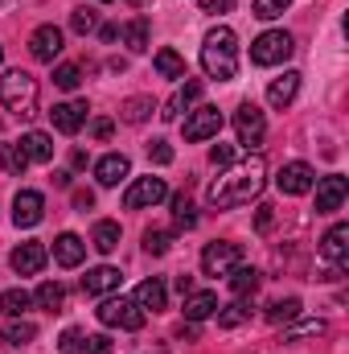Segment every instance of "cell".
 Here are the masks:
<instances>
[{
  "label": "cell",
  "instance_id": "35",
  "mask_svg": "<svg viewBox=\"0 0 349 354\" xmlns=\"http://www.w3.org/2000/svg\"><path fill=\"white\" fill-rule=\"evenodd\" d=\"M329 326L317 317V322H300V326H292V330H283V342H300V338H321Z\"/></svg>",
  "mask_w": 349,
  "mask_h": 354
},
{
  "label": "cell",
  "instance_id": "32",
  "mask_svg": "<svg viewBox=\"0 0 349 354\" xmlns=\"http://www.w3.org/2000/svg\"><path fill=\"white\" fill-rule=\"evenodd\" d=\"M29 292L25 288H8V292H0V313H8V317H21L25 309H29Z\"/></svg>",
  "mask_w": 349,
  "mask_h": 354
},
{
  "label": "cell",
  "instance_id": "54",
  "mask_svg": "<svg viewBox=\"0 0 349 354\" xmlns=\"http://www.w3.org/2000/svg\"><path fill=\"white\" fill-rule=\"evenodd\" d=\"M157 354H169V351H157Z\"/></svg>",
  "mask_w": 349,
  "mask_h": 354
},
{
  "label": "cell",
  "instance_id": "15",
  "mask_svg": "<svg viewBox=\"0 0 349 354\" xmlns=\"http://www.w3.org/2000/svg\"><path fill=\"white\" fill-rule=\"evenodd\" d=\"M321 256H325L329 264L346 268V260H349V223H337V227H329V235L321 239Z\"/></svg>",
  "mask_w": 349,
  "mask_h": 354
},
{
  "label": "cell",
  "instance_id": "34",
  "mask_svg": "<svg viewBox=\"0 0 349 354\" xmlns=\"http://www.w3.org/2000/svg\"><path fill=\"white\" fill-rule=\"evenodd\" d=\"M247 317H251V305H243V301H235V305H218V326H226V330L243 326Z\"/></svg>",
  "mask_w": 349,
  "mask_h": 354
},
{
  "label": "cell",
  "instance_id": "50",
  "mask_svg": "<svg viewBox=\"0 0 349 354\" xmlns=\"http://www.w3.org/2000/svg\"><path fill=\"white\" fill-rule=\"evenodd\" d=\"M177 292L189 297V292H193V276H177Z\"/></svg>",
  "mask_w": 349,
  "mask_h": 354
},
{
  "label": "cell",
  "instance_id": "51",
  "mask_svg": "<svg viewBox=\"0 0 349 354\" xmlns=\"http://www.w3.org/2000/svg\"><path fill=\"white\" fill-rule=\"evenodd\" d=\"M99 37H103V41H115V37H119V25H103Z\"/></svg>",
  "mask_w": 349,
  "mask_h": 354
},
{
  "label": "cell",
  "instance_id": "24",
  "mask_svg": "<svg viewBox=\"0 0 349 354\" xmlns=\"http://www.w3.org/2000/svg\"><path fill=\"white\" fill-rule=\"evenodd\" d=\"M90 248H94V252H103V256H111V252L119 248V223H111V218H103V223H94V235H90Z\"/></svg>",
  "mask_w": 349,
  "mask_h": 354
},
{
  "label": "cell",
  "instance_id": "4",
  "mask_svg": "<svg viewBox=\"0 0 349 354\" xmlns=\"http://www.w3.org/2000/svg\"><path fill=\"white\" fill-rule=\"evenodd\" d=\"M292 50H296V41L288 29H267L251 41V62L255 66H279L283 58H292Z\"/></svg>",
  "mask_w": 349,
  "mask_h": 354
},
{
  "label": "cell",
  "instance_id": "27",
  "mask_svg": "<svg viewBox=\"0 0 349 354\" xmlns=\"http://www.w3.org/2000/svg\"><path fill=\"white\" fill-rule=\"evenodd\" d=\"M33 338H37V326L25 322V317H12V322L4 326V342H8V346H29Z\"/></svg>",
  "mask_w": 349,
  "mask_h": 354
},
{
  "label": "cell",
  "instance_id": "22",
  "mask_svg": "<svg viewBox=\"0 0 349 354\" xmlns=\"http://www.w3.org/2000/svg\"><path fill=\"white\" fill-rule=\"evenodd\" d=\"M17 145H21V153H25L29 161H54V140H50L46 132H25Z\"/></svg>",
  "mask_w": 349,
  "mask_h": 354
},
{
  "label": "cell",
  "instance_id": "11",
  "mask_svg": "<svg viewBox=\"0 0 349 354\" xmlns=\"http://www.w3.org/2000/svg\"><path fill=\"white\" fill-rule=\"evenodd\" d=\"M41 218H46V198L37 189H21L12 198V223L17 227H37Z\"/></svg>",
  "mask_w": 349,
  "mask_h": 354
},
{
  "label": "cell",
  "instance_id": "14",
  "mask_svg": "<svg viewBox=\"0 0 349 354\" xmlns=\"http://www.w3.org/2000/svg\"><path fill=\"white\" fill-rule=\"evenodd\" d=\"M275 185H279L283 194H308V189L317 185V174H312V165H304V161H292V165H283V169H279Z\"/></svg>",
  "mask_w": 349,
  "mask_h": 354
},
{
  "label": "cell",
  "instance_id": "36",
  "mask_svg": "<svg viewBox=\"0 0 349 354\" xmlns=\"http://www.w3.org/2000/svg\"><path fill=\"white\" fill-rule=\"evenodd\" d=\"M29 165V157L21 153V145H0V169H8V174H21Z\"/></svg>",
  "mask_w": 349,
  "mask_h": 354
},
{
  "label": "cell",
  "instance_id": "43",
  "mask_svg": "<svg viewBox=\"0 0 349 354\" xmlns=\"http://www.w3.org/2000/svg\"><path fill=\"white\" fill-rule=\"evenodd\" d=\"M148 161H157V165H169V161H173V149H169L165 140H152V145H148Z\"/></svg>",
  "mask_w": 349,
  "mask_h": 354
},
{
  "label": "cell",
  "instance_id": "49",
  "mask_svg": "<svg viewBox=\"0 0 349 354\" xmlns=\"http://www.w3.org/2000/svg\"><path fill=\"white\" fill-rule=\"evenodd\" d=\"M206 12H230V0H197Z\"/></svg>",
  "mask_w": 349,
  "mask_h": 354
},
{
  "label": "cell",
  "instance_id": "48",
  "mask_svg": "<svg viewBox=\"0 0 349 354\" xmlns=\"http://www.w3.org/2000/svg\"><path fill=\"white\" fill-rule=\"evenodd\" d=\"M90 206H94V194H90V189H74V210H83V214H87Z\"/></svg>",
  "mask_w": 349,
  "mask_h": 354
},
{
  "label": "cell",
  "instance_id": "9",
  "mask_svg": "<svg viewBox=\"0 0 349 354\" xmlns=\"http://www.w3.org/2000/svg\"><path fill=\"white\" fill-rule=\"evenodd\" d=\"M235 132H239V145H259L263 132H267V120H263V111L255 103H239V111H235Z\"/></svg>",
  "mask_w": 349,
  "mask_h": 354
},
{
  "label": "cell",
  "instance_id": "23",
  "mask_svg": "<svg viewBox=\"0 0 349 354\" xmlns=\"http://www.w3.org/2000/svg\"><path fill=\"white\" fill-rule=\"evenodd\" d=\"M218 313V297L214 292H189L185 297V322H206Z\"/></svg>",
  "mask_w": 349,
  "mask_h": 354
},
{
  "label": "cell",
  "instance_id": "8",
  "mask_svg": "<svg viewBox=\"0 0 349 354\" xmlns=\"http://www.w3.org/2000/svg\"><path fill=\"white\" fill-rule=\"evenodd\" d=\"M222 132V111L218 107H210V103H201V107H193L189 111V120H185V140H210V136H218Z\"/></svg>",
  "mask_w": 349,
  "mask_h": 354
},
{
  "label": "cell",
  "instance_id": "53",
  "mask_svg": "<svg viewBox=\"0 0 349 354\" xmlns=\"http://www.w3.org/2000/svg\"><path fill=\"white\" fill-rule=\"evenodd\" d=\"M0 62H4V50H0Z\"/></svg>",
  "mask_w": 349,
  "mask_h": 354
},
{
  "label": "cell",
  "instance_id": "7",
  "mask_svg": "<svg viewBox=\"0 0 349 354\" xmlns=\"http://www.w3.org/2000/svg\"><path fill=\"white\" fill-rule=\"evenodd\" d=\"M165 198H169L165 177H136V181L128 185V194H123V206H128V210H144V206H157V202H165Z\"/></svg>",
  "mask_w": 349,
  "mask_h": 354
},
{
  "label": "cell",
  "instance_id": "17",
  "mask_svg": "<svg viewBox=\"0 0 349 354\" xmlns=\"http://www.w3.org/2000/svg\"><path fill=\"white\" fill-rule=\"evenodd\" d=\"M50 120H54V128H58V132L74 136V132L87 124V103H54Z\"/></svg>",
  "mask_w": 349,
  "mask_h": 354
},
{
  "label": "cell",
  "instance_id": "16",
  "mask_svg": "<svg viewBox=\"0 0 349 354\" xmlns=\"http://www.w3.org/2000/svg\"><path fill=\"white\" fill-rule=\"evenodd\" d=\"M119 268H111V264H99V268H90L87 276H83V292L87 297H103V292H115L119 288Z\"/></svg>",
  "mask_w": 349,
  "mask_h": 354
},
{
  "label": "cell",
  "instance_id": "25",
  "mask_svg": "<svg viewBox=\"0 0 349 354\" xmlns=\"http://www.w3.org/2000/svg\"><path fill=\"white\" fill-rule=\"evenodd\" d=\"M123 41H128L132 54H144L148 50V17H132L123 25Z\"/></svg>",
  "mask_w": 349,
  "mask_h": 354
},
{
  "label": "cell",
  "instance_id": "31",
  "mask_svg": "<svg viewBox=\"0 0 349 354\" xmlns=\"http://www.w3.org/2000/svg\"><path fill=\"white\" fill-rule=\"evenodd\" d=\"M37 305H41V309H50V313H58V309L66 305V288H62L58 280H46V284L37 288Z\"/></svg>",
  "mask_w": 349,
  "mask_h": 354
},
{
  "label": "cell",
  "instance_id": "26",
  "mask_svg": "<svg viewBox=\"0 0 349 354\" xmlns=\"http://www.w3.org/2000/svg\"><path fill=\"white\" fill-rule=\"evenodd\" d=\"M296 317H300V297H283V301L267 305V322L271 326H283V322H296Z\"/></svg>",
  "mask_w": 349,
  "mask_h": 354
},
{
  "label": "cell",
  "instance_id": "45",
  "mask_svg": "<svg viewBox=\"0 0 349 354\" xmlns=\"http://www.w3.org/2000/svg\"><path fill=\"white\" fill-rule=\"evenodd\" d=\"M271 223H275V206H267V202H263L259 214H255V231H259V235H267V231H271Z\"/></svg>",
  "mask_w": 349,
  "mask_h": 354
},
{
  "label": "cell",
  "instance_id": "38",
  "mask_svg": "<svg viewBox=\"0 0 349 354\" xmlns=\"http://www.w3.org/2000/svg\"><path fill=\"white\" fill-rule=\"evenodd\" d=\"M54 83L62 91H79V83H83V71L74 66V62H62L58 71H54Z\"/></svg>",
  "mask_w": 349,
  "mask_h": 354
},
{
  "label": "cell",
  "instance_id": "19",
  "mask_svg": "<svg viewBox=\"0 0 349 354\" xmlns=\"http://www.w3.org/2000/svg\"><path fill=\"white\" fill-rule=\"evenodd\" d=\"M296 91H300V71H283L279 79H271V87H267V103L283 111V107L296 99Z\"/></svg>",
  "mask_w": 349,
  "mask_h": 354
},
{
  "label": "cell",
  "instance_id": "30",
  "mask_svg": "<svg viewBox=\"0 0 349 354\" xmlns=\"http://www.w3.org/2000/svg\"><path fill=\"white\" fill-rule=\"evenodd\" d=\"M259 272H255V268H235V272H230V292H235V297H247V292H255V288H259Z\"/></svg>",
  "mask_w": 349,
  "mask_h": 354
},
{
  "label": "cell",
  "instance_id": "21",
  "mask_svg": "<svg viewBox=\"0 0 349 354\" xmlns=\"http://www.w3.org/2000/svg\"><path fill=\"white\" fill-rule=\"evenodd\" d=\"M136 305H140L144 313H148V309H152V313H161V309L169 305V288L152 276V280H144V284L136 288Z\"/></svg>",
  "mask_w": 349,
  "mask_h": 354
},
{
  "label": "cell",
  "instance_id": "44",
  "mask_svg": "<svg viewBox=\"0 0 349 354\" xmlns=\"http://www.w3.org/2000/svg\"><path fill=\"white\" fill-rule=\"evenodd\" d=\"M83 351L87 354H111V338H107V334H90L87 342H83Z\"/></svg>",
  "mask_w": 349,
  "mask_h": 354
},
{
  "label": "cell",
  "instance_id": "42",
  "mask_svg": "<svg viewBox=\"0 0 349 354\" xmlns=\"http://www.w3.org/2000/svg\"><path fill=\"white\" fill-rule=\"evenodd\" d=\"M58 354H83V334L79 330H66L58 338Z\"/></svg>",
  "mask_w": 349,
  "mask_h": 354
},
{
  "label": "cell",
  "instance_id": "18",
  "mask_svg": "<svg viewBox=\"0 0 349 354\" xmlns=\"http://www.w3.org/2000/svg\"><path fill=\"white\" fill-rule=\"evenodd\" d=\"M128 174H132V161H128L123 153H107V157L94 161V177H99V185H119Z\"/></svg>",
  "mask_w": 349,
  "mask_h": 354
},
{
  "label": "cell",
  "instance_id": "37",
  "mask_svg": "<svg viewBox=\"0 0 349 354\" xmlns=\"http://www.w3.org/2000/svg\"><path fill=\"white\" fill-rule=\"evenodd\" d=\"M169 243H173V235H169V231H157V227H148V231H144V252H148V256H165V252H169Z\"/></svg>",
  "mask_w": 349,
  "mask_h": 354
},
{
  "label": "cell",
  "instance_id": "5",
  "mask_svg": "<svg viewBox=\"0 0 349 354\" xmlns=\"http://www.w3.org/2000/svg\"><path fill=\"white\" fill-rule=\"evenodd\" d=\"M239 264H243V243L214 239V243H206V252H201V272H206V276H230Z\"/></svg>",
  "mask_w": 349,
  "mask_h": 354
},
{
  "label": "cell",
  "instance_id": "40",
  "mask_svg": "<svg viewBox=\"0 0 349 354\" xmlns=\"http://www.w3.org/2000/svg\"><path fill=\"white\" fill-rule=\"evenodd\" d=\"M288 4H292V0H255V17H259V21H275V17L288 12Z\"/></svg>",
  "mask_w": 349,
  "mask_h": 354
},
{
  "label": "cell",
  "instance_id": "33",
  "mask_svg": "<svg viewBox=\"0 0 349 354\" xmlns=\"http://www.w3.org/2000/svg\"><path fill=\"white\" fill-rule=\"evenodd\" d=\"M148 111H152V99H148V95H136V99H128V103L119 107V115H123L128 124H144Z\"/></svg>",
  "mask_w": 349,
  "mask_h": 354
},
{
  "label": "cell",
  "instance_id": "39",
  "mask_svg": "<svg viewBox=\"0 0 349 354\" xmlns=\"http://www.w3.org/2000/svg\"><path fill=\"white\" fill-rule=\"evenodd\" d=\"M70 29H74V33H94V29H99V12H94V8H74V12H70Z\"/></svg>",
  "mask_w": 349,
  "mask_h": 354
},
{
  "label": "cell",
  "instance_id": "6",
  "mask_svg": "<svg viewBox=\"0 0 349 354\" xmlns=\"http://www.w3.org/2000/svg\"><path fill=\"white\" fill-rule=\"evenodd\" d=\"M94 313H99L103 326H119V330H140L144 326V309L136 301H128V297H107Z\"/></svg>",
  "mask_w": 349,
  "mask_h": 354
},
{
  "label": "cell",
  "instance_id": "47",
  "mask_svg": "<svg viewBox=\"0 0 349 354\" xmlns=\"http://www.w3.org/2000/svg\"><path fill=\"white\" fill-rule=\"evenodd\" d=\"M111 132H115V124H111V120H107V115H99V120H94V124H90V136H94V140H107V136H111Z\"/></svg>",
  "mask_w": 349,
  "mask_h": 354
},
{
  "label": "cell",
  "instance_id": "29",
  "mask_svg": "<svg viewBox=\"0 0 349 354\" xmlns=\"http://www.w3.org/2000/svg\"><path fill=\"white\" fill-rule=\"evenodd\" d=\"M173 227L177 231H193V227H197V206H193L185 194L173 198Z\"/></svg>",
  "mask_w": 349,
  "mask_h": 354
},
{
  "label": "cell",
  "instance_id": "3",
  "mask_svg": "<svg viewBox=\"0 0 349 354\" xmlns=\"http://www.w3.org/2000/svg\"><path fill=\"white\" fill-rule=\"evenodd\" d=\"M0 103L12 115H21V120L37 115V79L29 71H4V79H0Z\"/></svg>",
  "mask_w": 349,
  "mask_h": 354
},
{
  "label": "cell",
  "instance_id": "13",
  "mask_svg": "<svg viewBox=\"0 0 349 354\" xmlns=\"http://www.w3.org/2000/svg\"><path fill=\"white\" fill-rule=\"evenodd\" d=\"M346 194H349L346 177H337V174L321 177V181H317V214H333V210H341Z\"/></svg>",
  "mask_w": 349,
  "mask_h": 354
},
{
  "label": "cell",
  "instance_id": "41",
  "mask_svg": "<svg viewBox=\"0 0 349 354\" xmlns=\"http://www.w3.org/2000/svg\"><path fill=\"white\" fill-rule=\"evenodd\" d=\"M197 99H201V83H197V79H189V83L181 87V95H177L173 103H177V111H181V107H193Z\"/></svg>",
  "mask_w": 349,
  "mask_h": 354
},
{
  "label": "cell",
  "instance_id": "28",
  "mask_svg": "<svg viewBox=\"0 0 349 354\" xmlns=\"http://www.w3.org/2000/svg\"><path fill=\"white\" fill-rule=\"evenodd\" d=\"M157 71H161V79H185V58L165 46V50H157Z\"/></svg>",
  "mask_w": 349,
  "mask_h": 354
},
{
  "label": "cell",
  "instance_id": "46",
  "mask_svg": "<svg viewBox=\"0 0 349 354\" xmlns=\"http://www.w3.org/2000/svg\"><path fill=\"white\" fill-rule=\"evenodd\" d=\"M235 161V149L230 145H214L210 149V165H230Z\"/></svg>",
  "mask_w": 349,
  "mask_h": 354
},
{
  "label": "cell",
  "instance_id": "52",
  "mask_svg": "<svg viewBox=\"0 0 349 354\" xmlns=\"http://www.w3.org/2000/svg\"><path fill=\"white\" fill-rule=\"evenodd\" d=\"M177 338H189V342H193V338H197V326H193V322H189V326H181V330H177Z\"/></svg>",
  "mask_w": 349,
  "mask_h": 354
},
{
  "label": "cell",
  "instance_id": "1",
  "mask_svg": "<svg viewBox=\"0 0 349 354\" xmlns=\"http://www.w3.org/2000/svg\"><path fill=\"white\" fill-rule=\"evenodd\" d=\"M263 181H267V161L259 153H247L243 161H230L226 174H218L206 189V202L214 210H235V206H247L263 194Z\"/></svg>",
  "mask_w": 349,
  "mask_h": 354
},
{
  "label": "cell",
  "instance_id": "20",
  "mask_svg": "<svg viewBox=\"0 0 349 354\" xmlns=\"http://www.w3.org/2000/svg\"><path fill=\"white\" fill-rule=\"evenodd\" d=\"M83 256H87V243H83L74 231H66V235L54 239V260H58L62 268H79L83 264Z\"/></svg>",
  "mask_w": 349,
  "mask_h": 354
},
{
  "label": "cell",
  "instance_id": "2",
  "mask_svg": "<svg viewBox=\"0 0 349 354\" xmlns=\"http://www.w3.org/2000/svg\"><path fill=\"white\" fill-rule=\"evenodd\" d=\"M201 71H206L210 79H218V83L235 79V71H239V37H235V29L218 25V29L206 33V46H201Z\"/></svg>",
  "mask_w": 349,
  "mask_h": 354
},
{
  "label": "cell",
  "instance_id": "10",
  "mask_svg": "<svg viewBox=\"0 0 349 354\" xmlns=\"http://www.w3.org/2000/svg\"><path fill=\"white\" fill-rule=\"evenodd\" d=\"M46 260H50V252H46V243H37V239L12 248V256H8V264H12L17 276H37V272L46 268Z\"/></svg>",
  "mask_w": 349,
  "mask_h": 354
},
{
  "label": "cell",
  "instance_id": "12",
  "mask_svg": "<svg viewBox=\"0 0 349 354\" xmlns=\"http://www.w3.org/2000/svg\"><path fill=\"white\" fill-rule=\"evenodd\" d=\"M29 54H33L37 62H54V58L62 54V29H58V25H41V29H33V37H29Z\"/></svg>",
  "mask_w": 349,
  "mask_h": 354
}]
</instances>
